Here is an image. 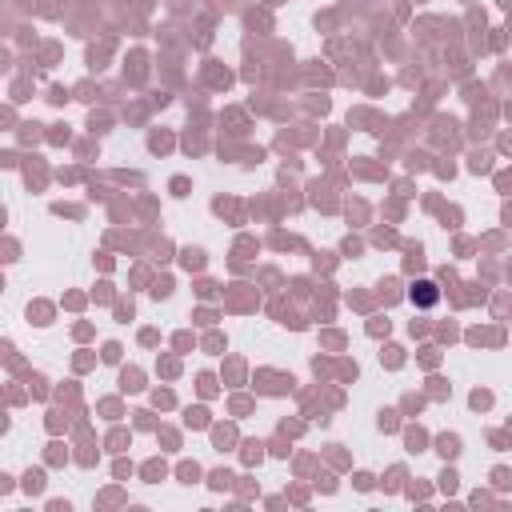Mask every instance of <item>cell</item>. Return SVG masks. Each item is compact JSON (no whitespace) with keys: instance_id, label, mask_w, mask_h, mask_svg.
I'll return each mask as SVG.
<instances>
[{"instance_id":"obj_1","label":"cell","mask_w":512,"mask_h":512,"mask_svg":"<svg viewBox=\"0 0 512 512\" xmlns=\"http://www.w3.org/2000/svg\"><path fill=\"white\" fill-rule=\"evenodd\" d=\"M408 296H412V304H420V308H428V304H436V300H440V292H436V284H432V280H420Z\"/></svg>"}]
</instances>
